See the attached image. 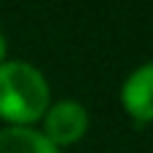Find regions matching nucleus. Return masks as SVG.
<instances>
[{
	"label": "nucleus",
	"mask_w": 153,
	"mask_h": 153,
	"mask_svg": "<svg viewBox=\"0 0 153 153\" xmlns=\"http://www.w3.org/2000/svg\"><path fill=\"white\" fill-rule=\"evenodd\" d=\"M48 105L51 89L35 65L24 59L0 62V118H5L8 126H30L43 118Z\"/></svg>",
	"instance_id": "obj_1"
},
{
	"label": "nucleus",
	"mask_w": 153,
	"mask_h": 153,
	"mask_svg": "<svg viewBox=\"0 0 153 153\" xmlns=\"http://www.w3.org/2000/svg\"><path fill=\"white\" fill-rule=\"evenodd\" d=\"M89 129V110L78 100H59L43 113V134L56 148L78 143Z\"/></svg>",
	"instance_id": "obj_2"
},
{
	"label": "nucleus",
	"mask_w": 153,
	"mask_h": 153,
	"mask_svg": "<svg viewBox=\"0 0 153 153\" xmlns=\"http://www.w3.org/2000/svg\"><path fill=\"white\" fill-rule=\"evenodd\" d=\"M121 105L137 121H153V62L132 70L121 86Z\"/></svg>",
	"instance_id": "obj_3"
},
{
	"label": "nucleus",
	"mask_w": 153,
	"mask_h": 153,
	"mask_svg": "<svg viewBox=\"0 0 153 153\" xmlns=\"http://www.w3.org/2000/svg\"><path fill=\"white\" fill-rule=\"evenodd\" d=\"M0 153H62L40 129L5 126L0 129Z\"/></svg>",
	"instance_id": "obj_4"
},
{
	"label": "nucleus",
	"mask_w": 153,
	"mask_h": 153,
	"mask_svg": "<svg viewBox=\"0 0 153 153\" xmlns=\"http://www.w3.org/2000/svg\"><path fill=\"white\" fill-rule=\"evenodd\" d=\"M0 62H5V35L0 32Z\"/></svg>",
	"instance_id": "obj_5"
}]
</instances>
